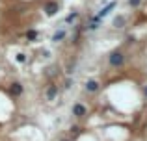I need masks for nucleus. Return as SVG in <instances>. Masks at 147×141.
<instances>
[{
  "mask_svg": "<svg viewBox=\"0 0 147 141\" xmlns=\"http://www.w3.org/2000/svg\"><path fill=\"white\" fill-rule=\"evenodd\" d=\"M100 21H102V19H99L97 15H95V17H91V21H90V24L86 26L88 30H90V32H93V30H97L99 26H100Z\"/></svg>",
  "mask_w": 147,
  "mask_h": 141,
  "instance_id": "1a4fd4ad",
  "label": "nucleus"
},
{
  "mask_svg": "<svg viewBox=\"0 0 147 141\" xmlns=\"http://www.w3.org/2000/svg\"><path fill=\"white\" fill-rule=\"evenodd\" d=\"M24 37H26V41H30V43H34V41H37V37H39V32H37L36 28H30L28 32L24 33Z\"/></svg>",
  "mask_w": 147,
  "mask_h": 141,
  "instance_id": "6e6552de",
  "label": "nucleus"
},
{
  "mask_svg": "<svg viewBox=\"0 0 147 141\" xmlns=\"http://www.w3.org/2000/svg\"><path fill=\"white\" fill-rule=\"evenodd\" d=\"M58 97V86L56 84H49L47 89H45V98L47 100H54Z\"/></svg>",
  "mask_w": 147,
  "mask_h": 141,
  "instance_id": "423d86ee",
  "label": "nucleus"
},
{
  "mask_svg": "<svg viewBox=\"0 0 147 141\" xmlns=\"http://www.w3.org/2000/svg\"><path fill=\"white\" fill-rule=\"evenodd\" d=\"M9 93H11V97H21L22 93H24V87H22V84L21 82H13V84H9Z\"/></svg>",
  "mask_w": 147,
  "mask_h": 141,
  "instance_id": "39448f33",
  "label": "nucleus"
},
{
  "mask_svg": "<svg viewBox=\"0 0 147 141\" xmlns=\"http://www.w3.org/2000/svg\"><path fill=\"white\" fill-rule=\"evenodd\" d=\"M114 24H115V28H123V24H125V17H115V21H114Z\"/></svg>",
  "mask_w": 147,
  "mask_h": 141,
  "instance_id": "f8f14e48",
  "label": "nucleus"
},
{
  "mask_svg": "<svg viewBox=\"0 0 147 141\" xmlns=\"http://www.w3.org/2000/svg\"><path fill=\"white\" fill-rule=\"evenodd\" d=\"M84 89L88 91V93H97V91L100 89V84H99V80H88L86 82V86H84Z\"/></svg>",
  "mask_w": 147,
  "mask_h": 141,
  "instance_id": "0eeeda50",
  "label": "nucleus"
},
{
  "mask_svg": "<svg viewBox=\"0 0 147 141\" xmlns=\"http://www.w3.org/2000/svg\"><path fill=\"white\" fill-rule=\"evenodd\" d=\"M108 65H110L112 69H119V67H123V65H125V54H123L121 50L110 52V56H108Z\"/></svg>",
  "mask_w": 147,
  "mask_h": 141,
  "instance_id": "f257e3e1",
  "label": "nucleus"
},
{
  "mask_svg": "<svg viewBox=\"0 0 147 141\" xmlns=\"http://www.w3.org/2000/svg\"><path fill=\"white\" fill-rule=\"evenodd\" d=\"M142 4V0H129V6L130 7H138Z\"/></svg>",
  "mask_w": 147,
  "mask_h": 141,
  "instance_id": "4468645a",
  "label": "nucleus"
},
{
  "mask_svg": "<svg viewBox=\"0 0 147 141\" xmlns=\"http://www.w3.org/2000/svg\"><path fill=\"white\" fill-rule=\"evenodd\" d=\"M43 11H45L47 17H54V15L60 11V2H58V0H47L45 6H43Z\"/></svg>",
  "mask_w": 147,
  "mask_h": 141,
  "instance_id": "f03ea898",
  "label": "nucleus"
},
{
  "mask_svg": "<svg viewBox=\"0 0 147 141\" xmlns=\"http://www.w3.org/2000/svg\"><path fill=\"white\" fill-rule=\"evenodd\" d=\"M115 6H117V2H115V0H112V2H108L106 6H104L102 9H100L99 13H97V17H99V19H104V17H108V15H110L112 11L115 9Z\"/></svg>",
  "mask_w": 147,
  "mask_h": 141,
  "instance_id": "20e7f679",
  "label": "nucleus"
},
{
  "mask_svg": "<svg viewBox=\"0 0 147 141\" xmlns=\"http://www.w3.org/2000/svg\"><path fill=\"white\" fill-rule=\"evenodd\" d=\"M60 141H71V139H60Z\"/></svg>",
  "mask_w": 147,
  "mask_h": 141,
  "instance_id": "dca6fc26",
  "label": "nucleus"
},
{
  "mask_svg": "<svg viewBox=\"0 0 147 141\" xmlns=\"http://www.w3.org/2000/svg\"><path fill=\"white\" fill-rule=\"evenodd\" d=\"M65 37H67V32H65V30H58V32H54L52 41H54V43H60V41L65 39Z\"/></svg>",
  "mask_w": 147,
  "mask_h": 141,
  "instance_id": "9d476101",
  "label": "nucleus"
},
{
  "mask_svg": "<svg viewBox=\"0 0 147 141\" xmlns=\"http://www.w3.org/2000/svg\"><path fill=\"white\" fill-rule=\"evenodd\" d=\"M78 17H80V13H78V11H71V13H69L67 17H65V22H67V24H71V22H75Z\"/></svg>",
  "mask_w": 147,
  "mask_h": 141,
  "instance_id": "9b49d317",
  "label": "nucleus"
},
{
  "mask_svg": "<svg viewBox=\"0 0 147 141\" xmlns=\"http://www.w3.org/2000/svg\"><path fill=\"white\" fill-rule=\"evenodd\" d=\"M15 59H17L19 63H26V59H28V58H26V54H22V52H19V54L15 56Z\"/></svg>",
  "mask_w": 147,
  "mask_h": 141,
  "instance_id": "ddd939ff",
  "label": "nucleus"
},
{
  "mask_svg": "<svg viewBox=\"0 0 147 141\" xmlns=\"http://www.w3.org/2000/svg\"><path fill=\"white\" fill-rule=\"evenodd\" d=\"M71 113H73L75 117H78V119H82V117H86V115H88V108L82 104V102H76V104H73Z\"/></svg>",
  "mask_w": 147,
  "mask_h": 141,
  "instance_id": "7ed1b4c3",
  "label": "nucleus"
},
{
  "mask_svg": "<svg viewBox=\"0 0 147 141\" xmlns=\"http://www.w3.org/2000/svg\"><path fill=\"white\" fill-rule=\"evenodd\" d=\"M144 95H145V97H147V86L144 87Z\"/></svg>",
  "mask_w": 147,
  "mask_h": 141,
  "instance_id": "2eb2a0df",
  "label": "nucleus"
}]
</instances>
